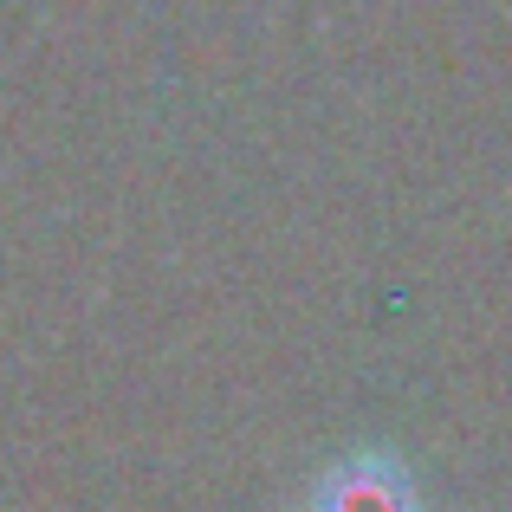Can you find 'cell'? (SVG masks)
I'll return each instance as SVG.
<instances>
[{
  "mask_svg": "<svg viewBox=\"0 0 512 512\" xmlns=\"http://www.w3.org/2000/svg\"><path fill=\"white\" fill-rule=\"evenodd\" d=\"M305 512H422V487H415V474L396 454L357 448L312 480Z\"/></svg>",
  "mask_w": 512,
  "mask_h": 512,
  "instance_id": "6da1fadb",
  "label": "cell"
}]
</instances>
